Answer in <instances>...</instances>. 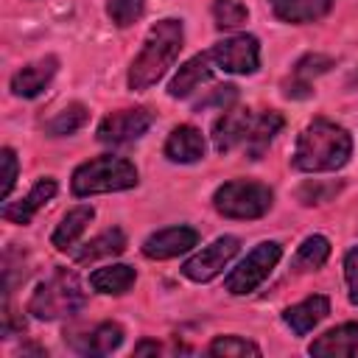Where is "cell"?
Returning a JSON list of instances; mask_svg holds the SVG:
<instances>
[{
  "label": "cell",
  "mask_w": 358,
  "mask_h": 358,
  "mask_svg": "<svg viewBox=\"0 0 358 358\" xmlns=\"http://www.w3.org/2000/svg\"><path fill=\"white\" fill-rule=\"evenodd\" d=\"M196 243H199V232L193 227H168V229H159L145 238L143 255L151 260H168V257H176L182 252L193 249Z\"/></svg>",
  "instance_id": "11"
},
{
  "label": "cell",
  "mask_w": 358,
  "mask_h": 358,
  "mask_svg": "<svg viewBox=\"0 0 358 358\" xmlns=\"http://www.w3.org/2000/svg\"><path fill=\"white\" fill-rule=\"evenodd\" d=\"M238 249H241V241L232 235H224V238L213 241L210 246H204L201 252H196L190 260H185L182 274L193 282H210L213 277H218L227 268V263L238 255Z\"/></svg>",
  "instance_id": "8"
},
{
  "label": "cell",
  "mask_w": 358,
  "mask_h": 358,
  "mask_svg": "<svg viewBox=\"0 0 358 358\" xmlns=\"http://www.w3.org/2000/svg\"><path fill=\"white\" fill-rule=\"evenodd\" d=\"M213 78V56L210 53H199V56H193V59H187L182 67H179V73L171 78V84H168V95L171 98H187L190 92H196L204 81H210Z\"/></svg>",
  "instance_id": "13"
},
{
  "label": "cell",
  "mask_w": 358,
  "mask_h": 358,
  "mask_svg": "<svg viewBox=\"0 0 358 358\" xmlns=\"http://www.w3.org/2000/svg\"><path fill=\"white\" fill-rule=\"evenodd\" d=\"M268 6H271L277 20L299 25V22L322 20L330 11L333 0H268Z\"/></svg>",
  "instance_id": "19"
},
{
  "label": "cell",
  "mask_w": 358,
  "mask_h": 358,
  "mask_svg": "<svg viewBox=\"0 0 358 358\" xmlns=\"http://www.w3.org/2000/svg\"><path fill=\"white\" fill-rule=\"evenodd\" d=\"M213 207L224 218H241V221L260 218L271 207V190L260 182H246V179L224 182L213 193Z\"/></svg>",
  "instance_id": "5"
},
{
  "label": "cell",
  "mask_w": 358,
  "mask_h": 358,
  "mask_svg": "<svg viewBox=\"0 0 358 358\" xmlns=\"http://www.w3.org/2000/svg\"><path fill=\"white\" fill-rule=\"evenodd\" d=\"M333 67V59H327V56H319V53H310V56H305V59H299L296 62V67H294V87H288L285 90V95L291 98V95H308V87H310V78H316V76H322V73H327Z\"/></svg>",
  "instance_id": "24"
},
{
  "label": "cell",
  "mask_w": 358,
  "mask_h": 358,
  "mask_svg": "<svg viewBox=\"0 0 358 358\" xmlns=\"http://www.w3.org/2000/svg\"><path fill=\"white\" fill-rule=\"evenodd\" d=\"M84 123H87V109H84L81 103H70V106H64L62 112H56V115L45 123V131H48L50 137H64V134L78 131Z\"/></svg>",
  "instance_id": "26"
},
{
  "label": "cell",
  "mask_w": 358,
  "mask_h": 358,
  "mask_svg": "<svg viewBox=\"0 0 358 358\" xmlns=\"http://www.w3.org/2000/svg\"><path fill=\"white\" fill-rule=\"evenodd\" d=\"M355 350H358V322H344V324L327 330L324 336H319L308 347L310 355H327V358L355 355Z\"/></svg>",
  "instance_id": "16"
},
{
  "label": "cell",
  "mask_w": 358,
  "mask_h": 358,
  "mask_svg": "<svg viewBox=\"0 0 358 358\" xmlns=\"http://www.w3.org/2000/svg\"><path fill=\"white\" fill-rule=\"evenodd\" d=\"M148 352L157 355V352H159V344H157V341H140V344L134 347V355H148Z\"/></svg>",
  "instance_id": "34"
},
{
  "label": "cell",
  "mask_w": 358,
  "mask_h": 358,
  "mask_svg": "<svg viewBox=\"0 0 358 358\" xmlns=\"http://www.w3.org/2000/svg\"><path fill=\"white\" fill-rule=\"evenodd\" d=\"M210 355L232 358V355H260V347L241 336H218L210 341Z\"/></svg>",
  "instance_id": "27"
},
{
  "label": "cell",
  "mask_w": 358,
  "mask_h": 358,
  "mask_svg": "<svg viewBox=\"0 0 358 358\" xmlns=\"http://www.w3.org/2000/svg\"><path fill=\"white\" fill-rule=\"evenodd\" d=\"M282 129V115L280 112H263V115H255V123H252V129H249V137H246V143H243V148H246V154H249V159H260L263 157V151L268 148V143L274 140V134Z\"/></svg>",
  "instance_id": "20"
},
{
  "label": "cell",
  "mask_w": 358,
  "mask_h": 358,
  "mask_svg": "<svg viewBox=\"0 0 358 358\" xmlns=\"http://www.w3.org/2000/svg\"><path fill=\"white\" fill-rule=\"evenodd\" d=\"M344 280L350 288V302L358 305V246L344 255Z\"/></svg>",
  "instance_id": "32"
},
{
  "label": "cell",
  "mask_w": 358,
  "mask_h": 358,
  "mask_svg": "<svg viewBox=\"0 0 358 358\" xmlns=\"http://www.w3.org/2000/svg\"><path fill=\"white\" fill-rule=\"evenodd\" d=\"M81 308H84V291L78 285V277L67 268H56L48 280H42L28 302V313L45 322L76 316Z\"/></svg>",
  "instance_id": "3"
},
{
  "label": "cell",
  "mask_w": 358,
  "mask_h": 358,
  "mask_svg": "<svg viewBox=\"0 0 358 358\" xmlns=\"http://www.w3.org/2000/svg\"><path fill=\"white\" fill-rule=\"evenodd\" d=\"M53 196H56V179L45 176V179H39V182L31 187V193H28L22 201L6 204V207H3V218L11 221V224H28V221L34 218V213H36L39 207H45Z\"/></svg>",
  "instance_id": "17"
},
{
  "label": "cell",
  "mask_w": 358,
  "mask_h": 358,
  "mask_svg": "<svg viewBox=\"0 0 358 358\" xmlns=\"http://www.w3.org/2000/svg\"><path fill=\"white\" fill-rule=\"evenodd\" d=\"M25 330V319L22 316H17V310L8 305V299H6V305H3V336L6 338H11L14 333H22Z\"/></svg>",
  "instance_id": "33"
},
{
  "label": "cell",
  "mask_w": 358,
  "mask_h": 358,
  "mask_svg": "<svg viewBox=\"0 0 358 358\" xmlns=\"http://www.w3.org/2000/svg\"><path fill=\"white\" fill-rule=\"evenodd\" d=\"M143 11H145V0H109L106 3V14L120 28L134 25L143 17Z\"/></svg>",
  "instance_id": "28"
},
{
  "label": "cell",
  "mask_w": 358,
  "mask_h": 358,
  "mask_svg": "<svg viewBox=\"0 0 358 358\" xmlns=\"http://www.w3.org/2000/svg\"><path fill=\"white\" fill-rule=\"evenodd\" d=\"M165 157L171 162H182V165H190V162H199L204 157V137L196 126H176L168 140H165Z\"/></svg>",
  "instance_id": "14"
},
{
  "label": "cell",
  "mask_w": 358,
  "mask_h": 358,
  "mask_svg": "<svg viewBox=\"0 0 358 358\" xmlns=\"http://www.w3.org/2000/svg\"><path fill=\"white\" fill-rule=\"evenodd\" d=\"M235 98H238V87H232V84L215 87V90H210L207 98H201V101L196 103V112H204V109H218V112H224V109H229V106L235 103Z\"/></svg>",
  "instance_id": "30"
},
{
  "label": "cell",
  "mask_w": 358,
  "mask_h": 358,
  "mask_svg": "<svg viewBox=\"0 0 358 358\" xmlns=\"http://www.w3.org/2000/svg\"><path fill=\"white\" fill-rule=\"evenodd\" d=\"M154 123V115L148 109H123L112 112L98 123V140L106 145H123L137 137H143Z\"/></svg>",
  "instance_id": "9"
},
{
  "label": "cell",
  "mask_w": 358,
  "mask_h": 358,
  "mask_svg": "<svg viewBox=\"0 0 358 358\" xmlns=\"http://www.w3.org/2000/svg\"><path fill=\"white\" fill-rule=\"evenodd\" d=\"M352 154V137L333 120H313L302 129L294 148V168L305 173H327L341 168Z\"/></svg>",
  "instance_id": "1"
},
{
  "label": "cell",
  "mask_w": 358,
  "mask_h": 358,
  "mask_svg": "<svg viewBox=\"0 0 358 358\" xmlns=\"http://www.w3.org/2000/svg\"><path fill=\"white\" fill-rule=\"evenodd\" d=\"M182 42H185V31L179 20H159L157 25H151L140 53L129 67V87L137 92L154 87L168 73V67H173Z\"/></svg>",
  "instance_id": "2"
},
{
  "label": "cell",
  "mask_w": 358,
  "mask_h": 358,
  "mask_svg": "<svg viewBox=\"0 0 358 358\" xmlns=\"http://www.w3.org/2000/svg\"><path fill=\"white\" fill-rule=\"evenodd\" d=\"M210 56H213L215 67H221L224 73L249 76L260 67V45L252 34H235V36L215 42Z\"/></svg>",
  "instance_id": "7"
},
{
  "label": "cell",
  "mask_w": 358,
  "mask_h": 358,
  "mask_svg": "<svg viewBox=\"0 0 358 358\" xmlns=\"http://www.w3.org/2000/svg\"><path fill=\"white\" fill-rule=\"evenodd\" d=\"M327 255H330V241H327L324 235H310V238H305L302 246L296 249V255H294V268H296V271L319 268V266H324Z\"/></svg>",
  "instance_id": "25"
},
{
  "label": "cell",
  "mask_w": 358,
  "mask_h": 358,
  "mask_svg": "<svg viewBox=\"0 0 358 358\" xmlns=\"http://www.w3.org/2000/svg\"><path fill=\"white\" fill-rule=\"evenodd\" d=\"M92 218H95V210H92L90 204H78V207L67 210L64 218L59 221V227H56L53 235H50L53 246H56L59 252H73V249H76V241L84 235V229H87V224H90Z\"/></svg>",
  "instance_id": "18"
},
{
  "label": "cell",
  "mask_w": 358,
  "mask_h": 358,
  "mask_svg": "<svg viewBox=\"0 0 358 358\" xmlns=\"http://www.w3.org/2000/svg\"><path fill=\"white\" fill-rule=\"evenodd\" d=\"M126 249V235L120 229H106L101 235H95L92 241H87L81 249H73L70 255L78 260V263H92L98 257H112V255H120Z\"/></svg>",
  "instance_id": "22"
},
{
  "label": "cell",
  "mask_w": 358,
  "mask_h": 358,
  "mask_svg": "<svg viewBox=\"0 0 358 358\" xmlns=\"http://www.w3.org/2000/svg\"><path fill=\"white\" fill-rule=\"evenodd\" d=\"M280 257H282V246H280L277 241H263V243H257V246L227 274V280H224L227 291H229V294H252V291L271 274V268L280 263Z\"/></svg>",
  "instance_id": "6"
},
{
  "label": "cell",
  "mask_w": 358,
  "mask_h": 358,
  "mask_svg": "<svg viewBox=\"0 0 358 358\" xmlns=\"http://www.w3.org/2000/svg\"><path fill=\"white\" fill-rule=\"evenodd\" d=\"M134 277L137 274H134L131 266L117 263V266H103V268L92 271L90 274V285L98 294H126L134 285Z\"/></svg>",
  "instance_id": "23"
},
{
  "label": "cell",
  "mask_w": 358,
  "mask_h": 358,
  "mask_svg": "<svg viewBox=\"0 0 358 358\" xmlns=\"http://www.w3.org/2000/svg\"><path fill=\"white\" fill-rule=\"evenodd\" d=\"M120 344H123V327L115 322H101L84 336V341H73V347L84 355H109Z\"/></svg>",
  "instance_id": "21"
},
{
  "label": "cell",
  "mask_w": 358,
  "mask_h": 358,
  "mask_svg": "<svg viewBox=\"0 0 358 358\" xmlns=\"http://www.w3.org/2000/svg\"><path fill=\"white\" fill-rule=\"evenodd\" d=\"M0 162H3V190H0V199H8V193L14 190V182H17V154L11 148H3L0 151Z\"/></svg>",
  "instance_id": "31"
},
{
  "label": "cell",
  "mask_w": 358,
  "mask_h": 358,
  "mask_svg": "<svg viewBox=\"0 0 358 358\" xmlns=\"http://www.w3.org/2000/svg\"><path fill=\"white\" fill-rule=\"evenodd\" d=\"M56 67H59L56 56H45L39 62L25 64L22 70H17L11 76V92L20 95V98H36L50 84V78L56 76Z\"/></svg>",
  "instance_id": "12"
},
{
  "label": "cell",
  "mask_w": 358,
  "mask_h": 358,
  "mask_svg": "<svg viewBox=\"0 0 358 358\" xmlns=\"http://www.w3.org/2000/svg\"><path fill=\"white\" fill-rule=\"evenodd\" d=\"M213 17H215L218 28H238L241 22H246L249 11L238 0H215L213 3Z\"/></svg>",
  "instance_id": "29"
},
{
  "label": "cell",
  "mask_w": 358,
  "mask_h": 358,
  "mask_svg": "<svg viewBox=\"0 0 358 358\" xmlns=\"http://www.w3.org/2000/svg\"><path fill=\"white\" fill-rule=\"evenodd\" d=\"M327 313H330V302H327V296L313 294V296H308V299H302V302L285 308L282 319H285V324H288L296 336H305V333H310Z\"/></svg>",
  "instance_id": "15"
},
{
  "label": "cell",
  "mask_w": 358,
  "mask_h": 358,
  "mask_svg": "<svg viewBox=\"0 0 358 358\" xmlns=\"http://www.w3.org/2000/svg\"><path fill=\"white\" fill-rule=\"evenodd\" d=\"M255 123L252 109H224L221 117L213 123V145L218 154L232 151L235 145H243L249 137V129Z\"/></svg>",
  "instance_id": "10"
},
{
  "label": "cell",
  "mask_w": 358,
  "mask_h": 358,
  "mask_svg": "<svg viewBox=\"0 0 358 358\" xmlns=\"http://www.w3.org/2000/svg\"><path fill=\"white\" fill-rule=\"evenodd\" d=\"M70 185H73V193L81 199L95 193L129 190L137 185V168L123 157H95L76 168Z\"/></svg>",
  "instance_id": "4"
}]
</instances>
